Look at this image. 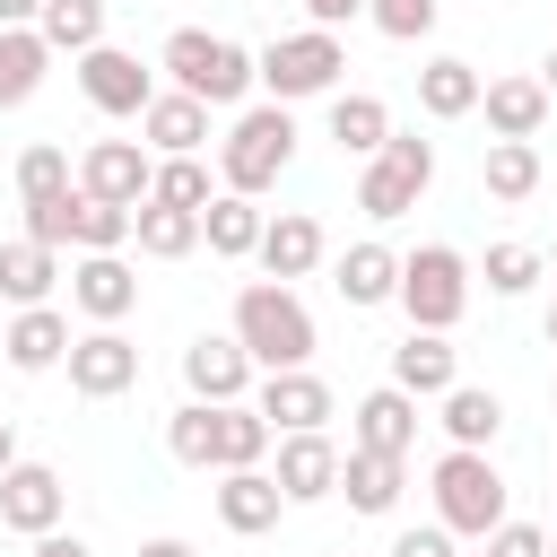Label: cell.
Segmentation results:
<instances>
[{
	"label": "cell",
	"mask_w": 557,
	"mask_h": 557,
	"mask_svg": "<svg viewBox=\"0 0 557 557\" xmlns=\"http://www.w3.org/2000/svg\"><path fill=\"white\" fill-rule=\"evenodd\" d=\"M235 339H244V357H252L261 374L313 366V313H305V296L278 287V278H252V287L235 296Z\"/></svg>",
	"instance_id": "cell-1"
},
{
	"label": "cell",
	"mask_w": 557,
	"mask_h": 557,
	"mask_svg": "<svg viewBox=\"0 0 557 557\" xmlns=\"http://www.w3.org/2000/svg\"><path fill=\"white\" fill-rule=\"evenodd\" d=\"M157 70H165L183 96H200V104H244V96L261 87V61H252L244 44H226V35H209V26H174L165 52H157Z\"/></svg>",
	"instance_id": "cell-2"
},
{
	"label": "cell",
	"mask_w": 557,
	"mask_h": 557,
	"mask_svg": "<svg viewBox=\"0 0 557 557\" xmlns=\"http://www.w3.org/2000/svg\"><path fill=\"white\" fill-rule=\"evenodd\" d=\"M287 157H296V113H287V104H244L235 131L218 139V183L244 191V200H261V191L287 174Z\"/></svg>",
	"instance_id": "cell-3"
},
{
	"label": "cell",
	"mask_w": 557,
	"mask_h": 557,
	"mask_svg": "<svg viewBox=\"0 0 557 557\" xmlns=\"http://www.w3.org/2000/svg\"><path fill=\"white\" fill-rule=\"evenodd\" d=\"M435 522L453 531V540H487L496 522H513L505 513V479H496V461L487 453H444L435 461Z\"/></svg>",
	"instance_id": "cell-4"
},
{
	"label": "cell",
	"mask_w": 557,
	"mask_h": 557,
	"mask_svg": "<svg viewBox=\"0 0 557 557\" xmlns=\"http://www.w3.org/2000/svg\"><path fill=\"white\" fill-rule=\"evenodd\" d=\"M252 61H261V87H270V104H305V96H331V87H339V70H348V52H339V35H331V26L278 35V44H261Z\"/></svg>",
	"instance_id": "cell-5"
},
{
	"label": "cell",
	"mask_w": 557,
	"mask_h": 557,
	"mask_svg": "<svg viewBox=\"0 0 557 557\" xmlns=\"http://www.w3.org/2000/svg\"><path fill=\"white\" fill-rule=\"evenodd\" d=\"M400 313H409V331H453L470 313V261L453 244H418L400 261Z\"/></svg>",
	"instance_id": "cell-6"
},
{
	"label": "cell",
	"mask_w": 557,
	"mask_h": 557,
	"mask_svg": "<svg viewBox=\"0 0 557 557\" xmlns=\"http://www.w3.org/2000/svg\"><path fill=\"white\" fill-rule=\"evenodd\" d=\"M426 183H435V139L392 131V139H383V157H366L357 209H366V218H409V209L426 200Z\"/></svg>",
	"instance_id": "cell-7"
},
{
	"label": "cell",
	"mask_w": 557,
	"mask_h": 557,
	"mask_svg": "<svg viewBox=\"0 0 557 557\" xmlns=\"http://www.w3.org/2000/svg\"><path fill=\"white\" fill-rule=\"evenodd\" d=\"M252 409L270 418V435H322L331 426V383L313 374V366H287V374H261V392H252Z\"/></svg>",
	"instance_id": "cell-8"
},
{
	"label": "cell",
	"mask_w": 557,
	"mask_h": 557,
	"mask_svg": "<svg viewBox=\"0 0 557 557\" xmlns=\"http://www.w3.org/2000/svg\"><path fill=\"white\" fill-rule=\"evenodd\" d=\"M78 87H87V104L96 113H148L157 104V78L139 70V52H122V44H96V52H78Z\"/></svg>",
	"instance_id": "cell-9"
},
{
	"label": "cell",
	"mask_w": 557,
	"mask_h": 557,
	"mask_svg": "<svg viewBox=\"0 0 557 557\" xmlns=\"http://www.w3.org/2000/svg\"><path fill=\"white\" fill-rule=\"evenodd\" d=\"M148 183H157V157H148L139 139H96V148L78 157V191H87V200L139 209V200H148Z\"/></svg>",
	"instance_id": "cell-10"
},
{
	"label": "cell",
	"mask_w": 557,
	"mask_h": 557,
	"mask_svg": "<svg viewBox=\"0 0 557 557\" xmlns=\"http://www.w3.org/2000/svg\"><path fill=\"white\" fill-rule=\"evenodd\" d=\"M252 357H244V339L235 331H200L191 348H183V383H191V400H209V409H226V400H244L252 392Z\"/></svg>",
	"instance_id": "cell-11"
},
{
	"label": "cell",
	"mask_w": 557,
	"mask_h": 557,
	"mask_svg": "<svg viewBox=\"0 0 557 557\" xmlns=\"http://www.w3.org/2000/svg\"><path fill=\"white\" fill-rule=\"evenodd\" d=\"M61 513H70V487H61L52 461H17V470L0 479V522H9V531L44 540V531H61Z\"/></svg>",
	"instance_id": "cell-12"
},
{
	"label": "cell",
	"mask_w": 557,
	"mask_h": 557,
	"mask_svg": "<svg viewBox=\"0 0 557 557\" xmlns=\"http://www.w3.org/2000/svg\"><path fill=\"white\" fill-rule=\"evenodd\" d=\"M70 305H78L96 331H122V313L139 305L131 261H122V252H78V270H70Z\"/></svg>",
	"instance_id": "cell-13"
},
{
	"label": "cell",
	"mask_w": 557,
	"mask_h": 557,
	"mask_svg": "<svg viewBox=\"0 0 557 557\" xmlns=\"http://www.w3.org/2000/svg\"><path fill=\"white\" fill-rule=\"evenodd\" d=\"M339 461L348 453L331 435H278V470L270 479H278L287 505H322V496H339Z\"/></svg>",
	"instance_id": "cell-14"
},
{
	"label": "cell",
	"mask_w": 557,
	"mask_h": 557,
	"mask_svg": "<svg viewBox=\"0 0 557 557\" xmlns=\"http://www.w3.org/2000/svg\"><path fill=\"white\" fill-rule=\"evenodd\" d=\"M139 383V348L122 339V331H87L78 348H70V392L78 400H113V392H131Z\"/></svg>",
	"instance_id": "cell-15"
},
{
	"label": "cell",
	"mask_w": 557,
	"mask_h": 557,
	"mask_svg": "<svg viewBox=\"0 0 557 557\" xmlns=\"http://www.w3.org/2000/svg\"><path fill=\"white\" fill-rule=\"evenodd\" d=\"M348 418H357V426H348V444H357V453H392V461H409V444H418V400H409L400 383L366 392Z\"/></svg>",
	"instance_id": "cell-16"
},
{
	"label": "cell",
	"mask_w": 557,
	"mask_h": 557,
	"mask_svg": "<svg viewBox=\"0 0 557 557\" xmlns=\"http://www.w3.org/2000/svg\"><path fill=\"white\" fill-rule=\"evenodd\" d=\"M392 383H400L409 400H444V392L461 383V348H453L444 331H409V339L392 348Z\"/></svg>",
	"instance_id": "cell-17"
},
{
	"label": "cell",
	"mask_w": 557,
	"mask_h": 557,
	"mask_svg": "<svg viewBox=\"0 0 557 557\" xmlns=\"http://www.w3.org/2000/svg\"><path fill=\"white\" fill-rule=\"evenodd\" d=\"M139 131H148L157 157H200V148H209V104L183 96V87H165V96L139 113Z\"/></svg>",
	"instance_id": "cell-18"
},
{
	"label": "cell",
	"mask_w": 557,
	"mask_h": 557,
	"mask_svg": "<svg viewBox=\"0 0 557 557\" xmlns=\"http://www.w3.org/2000/svg\"><path fill=\"white\" fill-rule=\"evenodd\" d=\"M278 479L270 470H218V522L226 531H244V540H261L270 522H278Z\"/></svg>",
	"instance_id": "cell-19"
},
{
	"label": "cell",
	"mask_w": 557,
	"mask_h": 557,
	"mask_svg": "<svg viewBox=\"0 0 557 557\" xmlns=\"http://www.w3.org/2000/svg\"><path fill=\"white\" fill-rule=\"evenodd\" d=\"M261 270L287 287V278H305V270H322V226L305 218V209H278L270 226H261Z\"/></svg>",
	"instance_id": "cell-20"
},
{
	"label": "cell",
	"mask_w": 557,
	"mask_h": 557,
	"mask_svg": "<svg viewBox=\"0 0 557 557\" xmlns=\"http://www.w3.org/2000/svg\"><path fill=\"white\" fill-rule=\"evenodd\" d=\"M331 287H339L357 313H366V305H400V252H392V244H348Z\"/></svg>",
	"instance_id": "cell-21"
},
{
	"label": "cell",
	"mask_w": 557,
	"mask_h": 557,
	"mask_svg": "<svg viewBox=\"0 0 557 557\" xmlns=\"http://www.w3.org/2000/svg\"><path fill=\"white\" fill-rule=\"evenodd\" d=\"M70 348H78V339H70V322H61L52 305H26V313L9 322V366H17V374H52V366H70Z\"/></svg>",
	"instance_id": "cell-22"
},
{
	"label": "cell",
	"mask_w": 557,
	"mask_h": 557,
	"mask_svg": "<svg viewBox=\"0 0 557 557\" xmlns=\"http://www.w3.org/2000/svg\"><path fill=\"white\" fill-rule=\"evenodd\" d=\"M479 113H487L496 139H540V122H548V87H540V78H487Z\"/></svg>",
	"instance_id": "cell-23"
},
{
	"label": "cell",
	"mask_w": 557,
	"mask_h": 557,
	"mask_svg": "<svg viewBox=\"0 0 557 557\" xmlns=\"http://www.w3.org/2000/svg\"><path fill=\"white\" fill-rule=\"evenodd\" d=\"M261 200H244V191H218L209 209H200V244L218 252V261H244V252H261Z\"/></svg>",
	"instance_id": "cell-24"
},
{
	"label": "cell",
	"mask_w": 557,
	"mask_h": 557,
	"mask_svg": "<svg viewBox=\"0 0 557 557\" xmlns=\"http://www.w3.org/2000/svg\"><path fill=\"white\" fill-rule=\"evenodd\" d=\"M52 278H61V252L52 244H35V235H17V244H0V296L26 313V305H52Z\"/></svg>",
	"instance_id": "cell-25"
},
{
	"label": "cell",
	"mask_w": 557,
	"mask_h": 557,
	"mask_svg": "<svg viewBox=\"0 0 557 557\" xmlns=\"http://www.w3.org/2000/svg\"><path fill=\"white\" fill-rule=\"evenodd\" d=\"M479 96H487V78H479L470 61H453V52L418 70V104H426L435 122H461V113H479Z\"/></svg>",
	"instance_id": "cell-26"
},
{
	"label": "cell",
	"mask_w": 557,
	"mask_h": 557,
	"mask_svg": "<svg viewBox=\"0 0 557 557\" xmlns=\"http://www.w3.org/2000/svg\"><path fill=\"white\" fill-rule=\"evenodd\" d=\"M270 444H278L270 418H261L252 400H226V409H218V453H209V470H261Z\"/></svg>",
	"instance_id": "cell-27"
},
{
	"label": "cell",
	"mask_w": 557,
	"mask_h": 557,
	"mask_svg": "<svg viewBox=\"0 0 557 557\" xmlns=\"http://www.w3.org/2000/svg\"><path fill=\"white\" fill-rule=\"evenodd\" d=\"M44 70H52V44H44L35 26H0V113L26 104V96L44 87Z\"/></svg>",
	"instance_id": "cell-28"
},
{
	"label": "cell",
	"mask_w": 557,
	"mask_h": 557,
	"mask_svg": "<svg viewBox=\"0 0 557 557\" xmlns=\"http://www.w3.org/2000/svg\"><path fill=\"white\" fill-rule=\"evenodd\" d=\"M331 139L348 148V157H383V139H392V104L383 96H331Z\"/></svg>",
	"instance_id": "cell-29"
},
{
	"label": "cell",
	"mask_w": 557,
	"mask_h": 557,
	"mask_svg": "<svg viewBox=\"0 0 557 557\" xmlns=\"http://www.w3.org/2000/svg\"><path fill=\"white\" fill-rule=\"evenodd\" d=\"M131 244H139L148 261H183V252H200V209L139 200V226H131Z\"/></svg>",
	"instance_id": "cell-30"
},
{
	"label": "cell",
	"mask_w": 557,
	"mask_h": 557,
	"mask_svg": "<svg viewBox=\"0 0 557 557\" xmlns=\"http://www.w3.org/2000/svg\"><path fill=\"white\" fill-rule=\"evenodd\" d=\"M496 426H505V400H496V392H479V383H453V392H444V435H453L461 453H487Z\"/></svg>",
	"instance_id": "cell-31"
},
{
	"label": "cell",
	"mask_w": 557,
	"mask_h": 557,
	"mask_svg": "<svg viewBox=\"0 0 557 557\" xmlns=\"http://www.w3.org/2000/svg\"><path fill=\"white\" fill-rule=\"evenodd\" d=\"M400 479H409V470H400L392 453H357V444H348V461H339V487H348L357 513H392V505H400Z\"/></svg>",
	"instance_id": "cell-32"
},
{
	"label": "cell",
	"mask_w": 557,
	"mask_h": 557,
	"mask_svg": "<svg viewBox=\"0 0 557 557\" xmlns=\"http://www.w3.org/2000/svg\"><path fill=\"white\" fill-rule=\"evenodd\" d=\"M35 35H44L52 52H96V44H104V0H44Z\"/></svg>",
	"instance_id": "cell-33"
},
{
	"label": "cell",
	"mask_w": 557,
	"mask_h": 557,
	"mask_svg": "<svg viewBox=\"0 0 557 557\" xmlns=\"http://www.w3.org/2000/svg\"><path fill=\"white\" fill-rule=\"evenodd\" d=\"M487 191L496 200H531L540 191V148L531 139H487Z\"/></svg>",
	"instance_id": "cell-34"
},
{
	"label": "cell",
	"mask_w": 557,
	"mask_h": 557,
	"mask_svg": "<svg viewBox=\"0 0 557 557\" xmlns=\"http://www.w3.org/2000/svg\"><path fill=\"white\" fill-rule=\"evenodd\" d=\"M226 183H209V165L200 157H157V183H148V200H165V209H209Z\"/></svg>",
	"instance_id": "cell-35"
},
{
	"label": "cell",
	"mask_w": 557,
	"mask_h": 557,
	"mask_svg": "<svg viewBox=\"0 0 557 557\" xmlns=\"http://www.w3.org/2000/svg\"><path fill=\"white\" fill-rule=\"evenodd\" d=\"M70 191H78V183H70V157H61L52 139H35V148L17 157V200L35 209V200H70Z\"/></svg>",
	"instance_id": "cell-36"
},
{
	"label": "cell",
	"mask_w": 557,
	"mask_h": 557,
	"mask_svg": "<svg viewBox=\"0 0 557 557\" xmlns=\"http://www.w3.org/2000/svg\"><path fill=\"white\" fill-rule=\"evenodd\" d=\"M540 278H548V252H540V244H513V235L487 244V287H496V296H531Z\"/></svg>",
	"instance_id": "cell-37"
},
{
	"label": "cell",
	"mask_w": 557,
	"mask_h": 557,
	"mask_svg": "<svg viewBox=\"0 0 557 557\" xmlns=\"http://www.w3.org/2000/svg\"><path fill=\"white\" fill-rule=\"evenodd\" d=\"M165 453L191 461V470H209V453H218V409H209V400H183V409L165 418Z\"/></svg>",
	"instance_id": "cell-38"
},
{
	"label": "cell",
	"mask_w": 557,
	"mask_h": 557,
	"mask_svg": "<svg viewBox=\"0 0 557 557\" xmlns=\"http://www.w3.org/2000/svg\"><path fill=\"white\" fill-rule=\"evenodd\" d=\"M131 226H139V209H113V200H87V191H78V235H70V244H78V252H122Z\"/></svg>",
	"instance_id": "cell-39"
},
{
	"label": "cell",
	"mask_w": 557,
	"mask_h": 557,
	"mask_svg": "<svg viewBox=\"0 0 557 557\" xmlns=\"http://www.w3.org/2000/svg\"><path fill=\"white\" fill-rule=\"evenodd\" d=\"M435 9H444V0H366V17H374L392 44H418V35L435 26Z\"/></svg>",
	"instance_id": "cell-40"
},
{
	"label": "cell",
	"mask_w": 557,
	"mask_h": 557,
	"mask_svg": "<svg viewBox=\"0 0 557 557\" xmlns=\"http://www.w3.org/2000/svg\"><path fill=\"white\" fill-rule=\"evenodd\" d=\"M26 235H35V244H52V252H61V244H70V235H78V191H70V200H35V209H26Z\"/></svg>",
	"instance_id": "cell-41"
},
{
	"label": "cell",
	"mask_w": 557,
	"mask_h": 557,
	"mask_svg": "<svg viewBox=\"0 0 557 557\" xmlns=\"http://www.w3.org/2000/svg\"><path fill=\"white\" fill-rule=\"evenodd\" d=\"M487 557H548V531L540 522H496L487 531Z\"/></svg>",
	"instance_id": "cell-42"
},
{
	"label": "cell",
	"mask_w": 557,
	"mask_h": 557,
	"mask_svg": "<svg viewBox=\"0 0 557 557\" xmlns=\"http://www.w3.org/2000/svg\"><path fill=\"white\" fill-rule=\"evenodd\" d=\"M392 557H453V531H444V522H426V531H400V540H392Z\"/></svg>",
	"instance_id": "cell-43"
},
{
	"label": "cell",
	"mask_w": 557,
	"mask_h": 557,
	"mask_svg": "<svg viewBox=\"0 0 557 557\" xmlns=\"http://www.w3.org/2000/svg\"><path fill=\"white\" fill-rule=\"evenodd\" d=\"M305 17H313V26H331V35H339V26H348V17H366V0H305Z\"/></svg>",
	"instance_id": "cell-44"
},
{
	"label": "cell",
	"mask_w": 557,
	"mask_h": 557,
	"mask_svg": "<svg viewBox=\"0 0 557 557\" xmlns=\"http://www.w3.org/2000/svg\"><path fill=\"white\" fill-rule=\"evenodd\" d=\"M35 557H96V548H87L78 531H44V540H35Z\"/></svg>",
	"instance_id": "cell-45"
},
{
	"label": "cell",
	"mask_w": 557,
	"mask_h": 557,
	"mask_svg": "<svg viewBox=\"0 0 557 557\" xmlns=\"http://www.w3.org/2000/svg\"><path fill=\"white\" fill-rule=\"evenodd\" d=\"M44 17V0H0V26H35Z\"/></svg>",
	"instance_id": "cell-46"
},
{
	"label": "cell",
	"mask_w": 557,
	"mask_h": 557,
	"mask_svg": "<svg viewBox=\"0 0 557 557\" xmlns=\"http://www.w3.org/2000/svg\"><path fill=\"white\" fill-rule=\"evenodd\" d=\"M139 557H200V548H191V540H174V531H165V540H139Z\"/></svg>",
	"instance_id": "cell-47"
},
{
	"label": "cell",
	"mask_w": 557,
	"mask_h": 557,
	"mask_svg": "<svg viewBox=\"0 0 557 557\" xmlns=\"http://www.w3.org/2000/svg\"><path fill=\"white\" fill-rule=\"evenodd\" d=\"M9 470H17V426L0 418V479H9Z\"/></svg>",
	"instance_id": "cell-48"
},
{
	"label": "cell",
	"mask_w": 557,
	"mask_h": 557,
	"mask_svg": "<svg viewBox=\"0 0 557 557\" xmlns=\"http://www.w3.org/2000/svg\"><path fill=\"white\" fill-rule=\"evenodd\" d=\"M540 87H548V104H557V52H548V70H540Z\"/></svg>",
	"instance_id": "cell-49"
},
{
	"label": "cell",
	"mask_w": 557,
	"mask_h": 557,
	"mask_svg": "<svg viewBox=\"0 0 557 557\" xmlns=\"http://www.w3.org/2000/svg\"><path fill=\"white\" fill-rule=\"evenodd\" d=\"M548 348H557V305H548Z\"/></svg>",
	"instance_id": "cell-50"
},
{
	"label": "cell",
	"mask_w": 557,
	"mask_h": 557,
	"mask_svg": "<svg viewBox=\"0 0 557 557\" xmlns=\"http://www.w3.org/2000/svg\"><path fill=\"white\" fill-rule=\"evenodd\" d=\"M0 366H9V331H0Z\"/></svg>",
	"instance_id": "cell-51"
},
{
	"label": "cell",
	"mask_w": 557,
	"mask_h": 557,
	"mask_svg": "<svg viewBox=\"0 0 557 557\" xmlns=\"http://www.w3.org/2000/svg\"><path fill=\"white\" fill-rule=\"evenodd\" d=\"M548 270H557V244H548Z\"/></svg>",
	"instance_id": "cell-52"
},
{
	"label": "cell",
	"mask_w": 557,
	"mask_h": 557,
	"mask_svg": "<svg viewBox=\"0 0 557 557\" xmlns=\"http://www.w3.org/2000/svg\"><path fill=\"white\" fill-rule=\"evenodd\" d=\"M548 557H557V531H548Z\"/></svg>",
	"instance_id": "cell-53"
},
{
	"label": "cell",
	"mask_w": 557,
	"mask_h": 557,
	"mask_svg": "<svg viewBox=\"0 0 557 557\" xmlns=\"http://www.w3.org/2000/svg\"><path fill=\"white\" fill-rule=\"evenodd\" d=\"M548 400H557V383H548Z\"/></svg>",
	"instance_id": "cell-54"
}]
</instances>
